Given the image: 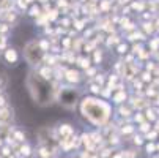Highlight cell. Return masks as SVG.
Wrapping results in <instances>:
<instances>
[{
  "label": "cell",
  "mask_w": 159,
  "mask_h": 158,
  "mask_svg": "<svg viewBox=\"0 0 159 158\" xmlns=\"http://www.w3.org/2000/svg\"><path fill=\"white\" fill-rule=\"evenodd\" d=\"M85 111L88 112V116L92 117V119H95L96 122H102L104 117H106L102 108H101L99 104H96V103H88V104H85Z\"/></svg>",
  "instance_id": "6da1fadb"
}]
</instances>
